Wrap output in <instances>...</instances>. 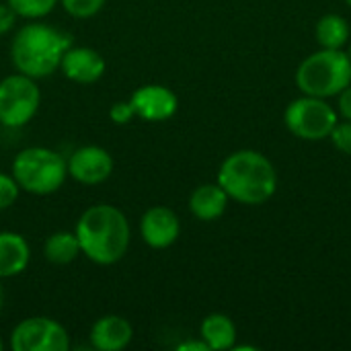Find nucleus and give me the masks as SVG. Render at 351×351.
I'll return each instance as SVG.
<instances>
[{"label":"nucleus","instance_id":"7","mask_svg":"<svg viewBox=\"0 0 351 351\" xmlns=\"http://www.w3.org/2000/svg\"><path fill=\"white\" fill-rule=\"evenodd\" d=\"M41 90L27 74H10L0 80V125L23 128L39 111Z\"/></svg>","mask_w":351,"mask_h":351},{"label":"nucleus","instance_id":"18","mask_svg":"<svg viewBox=\"0 0 351 351\" xmlns=\"http://www.w3.org/2000/svg\"><path fill=\"white\" fill-rule=\"evenodd\" d=\"M80 255V243L76 232L58 230L43 243V257L53 265H68Z\"/></svg>","mask_w":351,"mask_h":351},{"label":"nucleus","instance_id":"5","mask_svg":"<svg viewBox=\"0 0 351 351\" xmlns=\"http://www.w3.org/2000/svg\"><path fill=\"white\" fill-rule=\"evenodd\" d=\"M10 175L16 179L21 191L31 195H51L66 183L68 162L51 148L29 146L14 156Z\"/></svg>","mask_w":351,"mask_h":351},{"label":"nucleus","instance_id":"9","mask_svg":"<svg viewBox=\"0 0 351 351\" xmlns=\"http://www.w3.org/2000/svg\"><path fill=\"white\" fill-rule=\"evenodd\" d=\"M113 167H115L113 156L105 148L95 146V144L76 148L68 158V175L76 183H82L88 187L105 183L111 177Z\"/></svg>","mask_w":351,"mask_h":351},{"label":"nucleus","instance_id":"6","mask_svg":"<svg viewBox=\"0 0 351 351\" xmlns=\"http://www.w3.org/2000/svg\"><path fill=\"white\" fill-rule=\"evenodd\" d=\"M337 109L327 99L302 95L294 99L284 111V123L300 140L319 142L327 140L337 123Z\"/></svg>","mask_w":351,"mask_h":351},{"label":"nucleus","instance_id":"13","mask_svg":"<svg viewBox=\"0 0 351 351\" xmlns=\"http://www.w3.org/2000/svg\"><path fill=\"white\" fill-rule=\"evenodd\" d=\"M90 346L99 351L125 350L134 339V327L119 315H105L90 327Z\"/></svg>","mask_w":351,"mask_h":351},{"label":"nucleus","instance_id":"8","mask_svg":"<svg viewBox=\"0 0 351 351\" xmlns=\"http://www.w3.org/2000/svg\"><path fill=\"white\" fill-rule=\"evenodd\" d=\"M8 346L12 351H68L70 335L56 319L31 317L12 329Z\"/></svg>","mask_w":351,"mask_h":351},{"label":"nucleus","instance_id":"27","mask_svg":"<svg viewBox=\"0 0 351 351\" xmlns=\"http://www.w3.org/2000/svg\"><path fill=\"white\" fill-rule=\"evenodd\" d=\"M2 304H4V288H2V280H0V311H2Z\"/></svg>","mask_w":351,"mask_h":351},{"label":"nucleus","instance_id":"3","mask_svg":"<svg viewBox=\"0 0 351 351\" xmlns=\"http://www.w3.org/2000/svg\"><path fill=\"white\" fill-rule=\"evenodd\" d=\"M70 45V35L47 23L33 21L16 31L10 43V60L16 72L39 80L60 70L62 56Z\"/></svg>","mask_w":351,"mask_h":351},{"label":"nucleus","instance_id":"28","mask_svg":"<svg viewBox=\"0 0 351 351\" xmlns=\"http://www.w3.org/2000/svg\"><path fill=\"white\" fill-rule=\"evenodd\" d=\"M346 53H348V58H350V62H351V41L348 43V51H346Z\"/></svg>","mask_w":351,"mask_h":351},{"label":"nucleus","instance_id":"14","mask_svg":"<svg viewBox=\"0 0 351 351\" xmlns=\"http://www.w3.org/2000/svg\"><path fill=\"white\" fill-rule=\"evenodd\" d=\"M31 247L27 239L12 230H0V280L14 278L29 267Z\"/></svg>","mask_w":351,"mask_h":351},{"label":"nucleus","instance_id":"16","mask_svg":"<svg viewBox=\"0 0 351 351\" xmlns=\"http://www.w3.org/2000/svg\"><path fill=\"white\" fill-rule=\"evenodd\" d=\"M199 337L210 351H226L237 346V325L222 313L208 315L199 325Z\"/></svg>","mask_w":351,"mask_h":351},{"label":"nucleus","instance_id":"29","mask_svg":"<svg viewBox=\"0 0 351 351\" xmlns=\"http://www.w3.org/2000/svg\"><path fill=\"white\" fill-rule=\"evenodd\" d=\"M4 350V341H2V339H0V351Z\"/></svg>","mask_w":351,"mask_h":351},{"label":"nucleus","instance_id":"2","mask_svg":"<svg viewBox=\"0 0 351 351\" xmlns=\"http://www.w3.org/2000/svg\"><path fill=\"white\" fill-rule=\"evenodd\" d=\"M218 183L230 199L243 206H261L278 191V171L265 154L245 148L222 160Z\"/></svg>","mask_w":351,"mask_h":351},{"label":"nucleus","instance_id":"12","mask_svg":"<svg viewBox=\"0 0 351 351\" xmlns=\"http://www.w3.org/2000/svg\"><path fill=\"white\" fill-rule=\"evenodd\" d=\"M105 58L93 47H68L62 56V74L76 84H95L105 74Z\"/></svg>","mask_w":351,"mask_h":351},{"label":"nucleus","instance_id":"19","mask_svg":"<svg viewBox=\"0 0 351 351\" xmlns=\"http://www.w3.org/2000/svg\"><path fill=\"white\" fill-rule=\"evenodd\" d=\"M60 0H6V4L14 10L16 16L29 19V21H39L47 16Z\"/></svg>","mask_w":351,"mask_h":351},{"label":"nucleus","instance_id":"1","mask_svg":"<svg viewBox=\"0 0 351 351\" xmlns=\"http://www.w3.org/2000/svg\"><path fill=\"white\" fill-rule=\"evenodd\" d=\"M74 232L80 243V253L97 265L121 261L132 243V228L125 214L111 204L86 208Z\"/></svg>","mask_w":351,"mask_h":351},{"label":"nucleus","instance_id":"22","mask_svg":"<svg viewBox=\"0 0 351 351\" xmlns=\"http://www.w3.org/2000/svg\"><path fill=\"white\" fill-rule=\"evenodd\" d=\"M329 140L333 142V146L341 154H350L351 156V121H348V119L337 121L333 132L329 134Z\"/></svg>","mask_w":351,"mask_h":351},{"label":"nucleus","instance_id":"11","mask_svg":"<svg viewBox=\"0 0 351 351\" xmlns=\"http://www.w3.org/2000/svg\"><path fill=\"white\" fill-rule=\"evenodd\" d=\"M181 234L179 216L167 206H154L140 218V237L150 249H169Z\"/></svg>","mask_w":351,"mask_h":351},{"label":"nucleus","instance_id":"26","mask_svg":"<svg viewBox=\"0 0 351 351\" xmlns=\"http://www.w3.org/2000/svg\"><path fill=\"white\" fill-rule=\"evenodd\" d=\"M177 350L179 351H210L208 350V346H206V341L199 337V341H185V343H179L177 346Z\"/></svg>","mask_w":351,"mask_h":351},{"label":"nucleus","instance_id":"24","mask_svg":"<svg viewBox=\"0 0 351 351\" xmlns=\"http://www.w3.org/2000/svg\"><path fill=\"white\" fill-rule=\"evenodd\" d=\"M14 21H16L14 10H12L8 4H2V2H0V35L8 33V31L14 27Z\"/></svg>","mask_w":351,"mask_h":351},{"label":"nucleus","instance_id":"4","mask_svg":"<svg viewBox=\"0 0 351 351\" xmlns=\"http://www.w3.org/2000/svg\"><path fill=\"white\" fill-rule=\"evenodd\" d=\"M294 80L302 95L321 99L337 97L351 84L350 58L343 49L321 47L300 62Z\"/></svg>","mask_w":351,"mask_h":351},{"label":"nucleus","instance_id":"30","mask_svg":"<svg viewBox=\"0 0 351 351\" xmlns=\"http://www.w3.org/2000/svg\"><path fill=\"white\" fill-rule=\"evenodd\" d=\"M346 2H348V4H350V6H351V0H346Z\"/></svg>","mask_w":351,"mask_h":351},{"label":"nucleus","instance_id":"10","mask_svg":"<svg viewBox=\"0 0 351 351\" xmlns=\"http://www.w3.org/2000/svg\"><path fill=\"white\" fill-rule=\"evenodd\" d=\"M130 103L136 111V117L144 121H167L177 113L179 99L177 95L165 84H144L134 90Z\"/></svg>","mask_w":351,"mask_h":351},{"label":"nucleus","instance_id":"25","mask_svg":"<svg viewBox=\"0 0 351 351\" xmlns=\"http://www.w3.org/2000/svg\"><path fill=\"white\" fill-rule=\"evenodd\" d=\"M337 97H339V105H337L339 115H341L343 119L351 121V84L346 88V90H341Z\"/></svg>","mask_w":351,"mask_h":351},{"label":"nucleus","instance_id":"20","mask_svg":"<svg viewBox=\"0 0 351 351\" xmlns=\"http://www.w3.org/2000/svg\"><path fill=\"white\" fill-rule=\"evenodd\" d=\"M64 10L74 19H90L95 16L107 0H60Z\"/></svg>","mask_w":351,"mask_h":351},{"label":"nucleus","instance_id":"23","mask_svg":"<svg viewBox=\"0 0 351 351\" xmlns=\"http://www.w3.org/2000/svg\"><path fill=\"white\" fill-rule=\"evenodd\" d=\"M109 117H111V121H113V123H117V125H125V123H130V121L136 117V111H134V107H132V103H130V101H117V103H113V105H111V109H109Z\"/></svg>","mask_w":351,"mask_h":351},{"label":"nucleus","instance_id":"21","mask_svg":"<svg viewBox=\"0 0 351 351\" xmlns=\"http://www.w3.org/2000/svg\"><path fill=\"white\" fill-rule=\"evenodd\" d=\"M19 193H21V187H19L16 179L12 175L0 173V212L14 206L19 199Z\"/></svg>","mask_w":351,"mask_h":351},{"label":"nucleus","instance_id":"15","mask_svg":"<svg viewBox=\"0 0 351 351\" xmlns=\"http://www.w3.org/2000/svg\"><path fill=\"white\" fill-rule=\"evenodd\" d=\"M228 193L220 187V183H204L193 189L189 195V210L202 222H214L224 216L228 208Z\"/></svg>","mask_w":351,"mask_h":351},{"label":"nucleus","instance_id":"17","mask_svg":"<svg viewBox=\"0 0 351 351\" xmlns=\"http://www.w3.org/2000/svg\"><path fill=\"white\" fill-rule=\"evenodd\" d=\"M315 37H317V43L325 49H343L350 43V23L341 14H335V12L325 14L319 19L315 27Z\"/></svg>","mask_w":351,"mask_h":351}]
</instances>
